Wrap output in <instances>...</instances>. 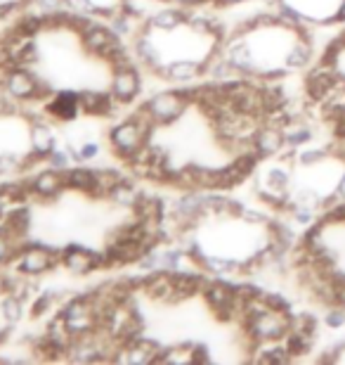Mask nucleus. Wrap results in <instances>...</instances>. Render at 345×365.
Masks as SVG:
<instances>
[{
  "instance_id": "obj_1",
  "label": "nucleus",
  "mask_w": 345,
  "mask_h": 365,
  "mask_svg": "<svg viewBox=\"0 0 345 365\" xmlns=\"http://www.w3.org/2000/svg\"><path fill=\"white\" fill-rule=\"evenodd\" d=\"M293 313V311H291ZM291 313L265 309L255 316L246 318L239 323V330L244 334L246 346L255 351L260 344H270V341H284L286 334L291 332Z\"/></svg>"
},
{
  "instance_id": "obj_16",
  "label": "nucleus",
  "mask_w": 345,
  "mask_h": 365,
  "mask_svg": "<svg viewBox=\"0 0 345 365\" xmlns=\"http://www.w3.org/2000/svg\"><path fill=\"white\" fill-rule=\"evenodd\" d=\"M133 214L149 223H161V221H166V216H168L166 202L156 195H147V192H139L137 204L133 207Z\"/></svg>"
},
{
  "instance_id": "obj_34",
  "label": "nucleus",
  "mask_w": 345,
  "mask_h": 365,
  "mask_svg": "<svg viewBox=\"0 0 345 365\" xmlns=\"http://www.w3.org/2000/svg\"><path fill=\"white\" fill-rule=\"evenodd\" d=\"M53 302H55V294L53 292H43V294L36 299L33 302V306H31V316L33 318H41L43 313H46L50 306H53Z\"/></svg>"
},
{
  "instance_id": "obj_43",
  "label": "nucleus",
  "mask_w": 345,
  "mask_h": 365,
  "mask_svg": "<svg viewBox=\"0 0 345 365\" xmlns=\"http://www.w3.org/2000/svg\"><path fill=\"white\" fill-rule=\"evenodd\" d=\"M239 3H246V0H213V5H218V7H230V5H239Z\"/></svg>"
},
{
  "instance_id": "obj_35",
  "label": "nucleus",
  "mask_w": 345,
  "mask_h": 365,
  "mask_svg": "<svg viewBox=\"0 0 345 365\" xmlns=\"http://www.w3.org/2000/svg\"><path fill=\"white\" fill-rule=\"evenodd\" d=\"M14 259V247H12V237L5 235V232H0V266L10 264Z\"/></svg>"
},
{
  "instance_id": "obj_26",
  "label": "nucleus",
  "mask_w": 345,
  "mask_h": 365,
  "mask_svg": "<svg viewBox=\"0 0 345 365\" xmlns=\"http://www.w3.org/2000/svg\"><path fill=\"white\" fill-rule=\"evenodd\" d=\"M317 330H319V320L314 313H310V311L291 313V332H303V334L317 337Z\"/></svg>"
},
{
  "instance_id": "obj_22",
  "label": "nucleus",
  "mask_w": 345,
  "mask_h": 365,
  "mask_svg": "<svg viewBox=\"0 0 345 365\" xmlns=\"http://www.w3.org/2000/svg\"><path fill=\"white\" fill-rule=\"evenodd\" d=\"M284 138H286V148L300 150V148H305V145L312 143L314 130L307 126V123L296 121V123H291L289 128H284Z\"/></svg>"
},
{
  "instance_id": "obj_19",
  "label": "nucleus",
  "mask_w": 345,
  "mask_h": 365,
  "mask_svg": "<svg viewBox=\"0 0 345 365\" xmlns=\"http://www.w3.org/2000/svg\"><path fill=\"white\" fill-rule=\"evenodd\" d=\"M3 223H5L7 235L10 237H26L28 228H31V214H28V209L14 204V209H10L5 214Z\"/></svg>"
},
{
  "instance_id": "obj_7",
  "label": "nucleus",
  "mask_w": 345,
  "mask_h": 365,
  "mask_svg": "<svg viewBox=\"0 0 345 365\" xmlns=\"http://www.w3.org/2000/svg\"><path fill=\"white\" fill-rule=\"evenodd\" d=\"M286 148V138H284V130L272 126V123H265L258 128V133L253 138V150L258 152L262 159H275L284 152Z\"/></svg>"
},
{
  "instance_id": "obj_27",
  "label": "nucleus",
  "mask_w": 345,
  "mask_h": 365,
  "mask_svg": "<svg viewBox=\"0 0 345 365\" xmlns=\"http://www.w3.org/2000/svg\"><path fill=\"white\" fill-rule=\"evenodd\" d=\"M329 157H331V148H300L296 162L300 166H307V169H310V166L327 162Z\"/></svg>"
},
{
  "instance_id": "obj_23",
  "label": "nucleus",
  "mask_w": 345,
  "mask_h": 365,
  "mask_svg": "<svg viewBox=\"0 0 345 365\" xmlns=\"http://www.w3.org/2000/svg\"><path fill=\"white\" fill-rule=\"evenodd\" d=\"M284 346H286V351L293 356V361L303 359V356H307L312 351L314 337L312 334H303V332H289L284 337Z\"/></svg>"
},
{
  "instance_id": "obj_17",
  "label": "nucleus",
  "mask_w": 345,
  "mask_h": 365,
  "mask_svg": "<svg viewBox=\"0 0 345 365\" xmlns=\"http://www.w3.org/2000/svg\"><path fill=\"white\" fill-rule=\"evenodd\" d=\"M189 19V10L187 7H166V10H159L154 17L147 21L149 29H156V31H175V29L185 26Z\"/></svg>"
},
{
  "instance_id": "obj_20",
  "label": "nucleus",
  "mask_w": 345,
  "mask_h": 365,
  "mask_svg": "<svg viewBox=\"0 0 345 365\" xmlns=\"http://www.w3.org/2000/svg\"><path fill=\"white\" fill-rule=\"evenodd\" d=\"M201 271H206L211 277H227V275H239L241 271V261L237 259H225V257H216V254H208L201 264Z\"/></svg>"
},
{
  "instance_id": "obj_38",
  "label": "nucleus",
  "mask_w": 345,
  "mask_h": 365,
  "mask_svg": "<svg viewBox=\"0 0 345 365\" xmlns=\"http://www.w3.org/2000/svg\"><path fill=\"white\" fill-rule=\"evenodd\" d=\"M211 356H208V351H206V346L203 344H194L192 346V361L194 363H203V361H208Z\"/></svg>"
},
{
  "instance_id": "obj_14",
  "label": "nucleus",
  "mask_w": 345,
  "mask_h": 365,
  "mask_svg": "<svg viewBox=\"0 0 345 365\" xmlns=\"http://www.w3.org/2000/svg\"><path fill=\"white\" fill-rule=\"evenodd\" d=\"M312 62H314L312 41L296 38V36H293V43L284 53V67L289 71H307L312 67Z\"/></svg>"
},
{
  "instance_id": "obj_29",
  "label": "nucleus",
  "mask_w": 345,
  "mask_h": 365,
  "mask_svg": "<svg viewBox=\"0 0 345 365\" xmlns=\"http://www.w3.org/2000/svg\"><path fill=\"white\" fill-rule=\"evenodd\" d=\"M21 304L24 302H19L17 297H12V294H7L3 299V318L7 320V325H12V323H17V320L21 318Z\"/></svg>"
},
{
  "instance_id": "obj_33",
  "label": "nucleus",
  "mask_w": 345,
  "mask_h": 365,
  "mask_svg": "<svg viewBox=\"0 0 345 365\" xmlns=\"http://www.w3.org/2000/svg\"><path fill=\"white\" fill-rule=\"evenodd\" d=\"M265 302L270 309H275V311H284V313H291V302L286 299L284 294H279V292H265Z\"/></svg>"
},
{
  "instance_id": "obj_37",
  "label": "nucleus",
  "mask_w": 345,
  "mask_h": 365,
  "mask_svg": "<svg viewBox=\"0 0 345 365\" xmlns=\"http://www.w3.org/2000/svg\"><path fill=\"white\" fill-rule=\"evenodd\" d=\"M48 164L53 166V169H67L69 166V152H60V150H53L48 155Z\"/></svg>"
},
{
  "instance_id": "obj_28",
  "label": "nucleus",
  "mask_w": 345,
  "mask_h": 365,
  "mask_svg": "<svg viewBox=\"0 0 345 365\" xmlns=\"http://www.w3.org/2000/svg\"><path fill=\"white\" fill-rule=\"evenodd\" d=\"M133 14L128 12H121V14H114V17H109V29L116 34V36H130L133 34Z\"/></svg>"
},
{
  "instance_id": "obj_11",
  "label": "nucleus",
  "mask_w": 345,
  "mask_h": 365,
  "mask_svg": "<svg viewBox=\"0 0 345 365\" xmlns=\"http://www.w3.org/2000/svg\"><path fill=\"white\" fill-rule=\"evenodd\" d=\"M80 41H83V48L87 50V53L97 55V57L105 60L109 50L121 43V36H116L112 29H107V26H102V24H95L90 31L80 36Z\"/></svg>"
},
{
  "instance_id": "obj_3",
  "label": "nucleus",
  "mask_w": 345,
  "mask_h": 365,
  "mask_svg": "<svg viewBox=\"0 0 345 365\" xmlns=\"http://www.w3.org/2000/svg\"><path fill=\"white\" fill-rule=\"evenodd\" d=\"M144 105L154 114V119L159 121V126H171V123L180 121L182 116H185L189 102L182 98L178 91H164V93L152 95Z\"/></svg>"
},
{
  "instance_id": "obj_31",
  "label": "nucleus",
  "mask_w": 345,
  "mask_h": 365,
  "mask_svg": "<svg viewBox=\"0 0 345 365\" xmlns=\"http://www.w3.org/2000/svg\"><path fill=\"white\" fill-rule=\"evenodd\" d=\"M239 221H244L248 225H260V228H265V225L272 221V216L265 214V211L260 209H251V207H244V211H241Z\"/></svg>"
},
{
  "instance_id": "obj_41",
  "label": "nucleus",
  "mask_w": 345,
  "mask_h": 365,
  "mask_svg": "<svg viewBox=\"0 0 345 365\" xmlns=\"http://www.w3.org/2000/svg\"><path fill=\"white\" fill-rule=\"evenodd\" d=\"M336 200L339 202H345V171H343V176L339 178V182H336V187H334V192H331Z\"/></svg>"
},
{
  "instance_id": "obj_15",
  "label": "nucleus",
  "mask_w": 345,
  "mask_h": 365,
  "mask_svg": "<svg viewBox=\"0 0 345 365\" xmlns=\"http://www.w3.org/2000/svg\"><path fill=\"white\" fill-rule=\"evenodd\" d=\"M78 98H80V109L87 112V114H95V116L112 114L116 109V105H121V102L112 95V91H109V93L83 91V93H78Z\"/></svg>"
},
{
  "instance_id": "obj_2",
  "label": "nucleus",
  "mask_w": 345,
  "mask_h": 365,
  "mask_svg": "<svg viewBox=\"0 0 345 365\" xmlns=\"http://www.w3.org/2000/svg\"><path fill=\"white\" fill-rule=\"evenodd\" d=\"M203 302L211 313L223 323L234 320V299H237V282H227L225 277H211L208 284L201 292Z\"/></svg>"
},
{
  "instance_id": "obj_24",
  "label": "nucleus",
  "mask_w": 345,
  "mask_h": 365,
  "mask_svg": "<svg viewBox=\"0 0 345 365\" xmlns=\"http://www.w3.org/2000/svg\"><path fill=\"white\" fill-rule=\"evenodd\" d=\"M31 145H33V152L38 155H50L55 150V135L50 130V123H38V126L31 128Z\"/></svg>"
},
{
  "instance_id": "obj_30",
  "label": "nucleus",
  "mask_w": 345,
  "mask_h": 365,
  "mask_svg": "<svg viewBox=\"0 0 345 365\" xmlns=\"http://www.w3.org/2000/svg\"><path fill=\"white\" fill-rule=\"evenodd\" d=\"M324 325L329 330H341L345 327V306H327V313H324Z\"/></svg>"
},
{
  "instance_id": "obj_9",
  "label": "nucleus",
  "mask_w": 345,
  "mask_h": 365,
  "mask_svg": "<svg viewBox=\"0 0 345 365\" xmlns=\"http://www.w3.org/2000/svg\"><path fill=\"white\" fill-rule=\"evenodd\" d=\"M144 294L154 299L159 304H173L175 297V282H173V271H166V268H159V271L147 273L144 280Z\"/></svg>"
},
{
  "instance_id": "obj_21",
  "label": "nucleus",
  "mask_w": 345,
  "mask_h": 365,
  "mask_svg": "<svg viewBox=\"0 0 345 365\" xmlns=\"http://www.w3.org/2000/svg\"><path fill=\"white\" fill-rule=\"evenodd\" d=\"M137 197H139V190L133 185V180L126 178L121 180L119 185H114L112 190H109V197L107 200L116 204V207H126V209H133L137 204Z\"/></svg>"
},
{
  "instance_id": "obj_32",
  "label": "nucleus",
  "mask_w": 345,
  "mask_h": 365,
  "mask_svg": "<svg viewBox=\"0 0 345 365\" xmlns=\"http://www.w3.org/2000/svg\"><path fill=\"white\" fill-rule=\"evenodd\" d=\"M291 218L296 221L298 225H303V228H307V225H312L314 221L319 218V211H314L310 207H300V204H296V209L291 211Z\"/></svg>"
},
{
  "instance_id": "obj_40",
  "label": "nucleus",
  "mask_w": 345,
  "mask_h": 365,
  "mask_svg": "<svg viewBox=\"0 0 345 365\" xmlns=\"http://www.w3.org/2000/svg\"><path fill=\"white\" fill-rule=\"evenodd\" d=\"M97 152H100L97 145L87 143V145H83V148H80V159H92V157H97Z\"/></svg>"
},
{
  "instance_id": "obj_8",
  "label": "nucleus",
  "mask_w": 345,
  "mask_h": 365,
  "mask_svg": "<svg viewBox=\"0 0 345 365\" xmlns=\"http://www.w3.org/2000/svg\"><path fill=\"white\" fill-rule=\"evenodd\" d=\"M64 190H67V178H64V173H60V169L43 171L36 178H31V192L38 200L46 202L60 200Z\"/></svg>"
},
{
  "instance_id": "obj_10",
  "label": "nucleus",
  "mask_w": 345,
  "mask_h": 365,
  "mask_svg": "<svg viewBox=\"0 0 345 365\" xmlns=\"http://www.w3.org/2000/svg\"><path fill=\"white\" fill-rule=\"evenodd\" d=\"M139 88H142V81H139V71L135 67L119 69L112 74V95L121 102V105L133 102L139 95Z\"/></svg>"
},
{
  "instance_id": "obj_36",
  "label": "nucleus",
  "mask_w": 345,
  "mask_h": 365,
  "mask_svg": "<svg viewBox=\"0 0 345 365\" xmlns=\"http://www.w3.org/2000/svg\"><path fill=\"white\" fill-rule=\"evenodd\" d=\"M21 171V157L14 155H0V173H12V171Z\"/></svg>"
},
{
  "instance_id": "obj_6",
  "label": "nucleus",
  "mask_w": 345,
  "mask_h": 365,
  "mask_svg": "<svg viewBox=\"0 0 345 365\" xmlns=\"http://www.w3.org/2000/svg\"><path fill=\"white\" fill-rule=\"evenodd\" d=\"M62 264L69 268L71 273L85 275L97 268H105V252H90L80 245H71L62 250Z\"/></svg>"
},
{
  "instance_id": "obj_25",
  "label": "nucleus",
  "mask_w": 345,
  "mask_h": 365,
  "mask_svg": "<svg viewBox=\"0 0 345 365\" xmlns=\"http://www.w3.org/2000/svg\"><path fill=\"white\" fill-rule=\"evenodd\" d=\"M64 178H67V187L71 190H78V192H85L90 195L95 190V171L90 169H71L69 173H64Z\"/></svg>"
},
{
  "instance_id": "obj_13",
  "label": "nucleus",
  "mask_w": 345,
  "mask_h": 365,
  "mask_svg": "<svg viewBox=\"0 0 345 365\" xmlns=\"http://www.w3.org/2000/svg\"><path fill=\"white\" fill-rule=\"evenodd\" d=\"M149 34H152V29L147 24L137 31V36H135V55H137V60H139L142 67H147V69L154 71V74L159 76L161 69H164V62H161V55H159L156 46L152 43Z\"/></svg>"
},
{
  "instance_id": "obj_12",
  "label": "nucleus",
  "mask_w": 345,
  "mask_h": 365,
  "mask_svg": "<svg viewBox=\"0 0 345 365\" xmlns=\"http://www.w3.org/2000/svg\"><path fill=\"white\" fill-rule=\"evenodd\" d=\"M161 78L166 81H173V83H192L194 78L203 76V60H175V62H168L164 64L161 69Z\"/></svg>"
},
{
  "instance_id": "obj_18",
  "label": "nucleus",
  "mask_w": 345,
  "mask_h": 365,
  "mask_svg": "<svg viewBox=\"0 0 345 365\" xmlns=\"http://www.w3.org/2000/svg\"><path fill=\"white\" fill-rule=\"evenodd\" d=\"M83 112L80 109L78 93H60L57 98L48 105V114L57 121H71L76 119V114Z\"/></svg>"
},
{
  "instance_id": "obj_5",
  "label": "nucleus",
  "mask_w": 345,
  "mask_h": 365,
  "mask_svg": "<svg viewBox=\"0 0 345 365\" xmlns=\"http://www.w3.org/2000/svg\"><path fill=\"white\" fill-rule=\"evenodd\" d=\"M147 140H149V138H147L142 130H139L137 123L130 121V119L109 130V143H112V150H114V155L121 157V159H126V157L133 155V152H137Z\"/></svg>"
},
{
  "instance_id": "obj_4",
  "label": "nucleus",
  "mask_w": 345,
  "mask_h": 365,
  "mask_svg": "<svg viewBox=\"0 0 345 365\" xmlns=\"http://www.w3.org/2000/svg\"><path fill=\"white\" fill-rule=\"evenodd\" d=\"M57 264H62V250H50L46 245H31L17 257V266L21 268V273L26 275H41L55 268Z\"/></svg>"
},
{
  "instance_id": "obj_39",
  "label": "nucleus",
  "mask_w": 345,
  "mask_h": 365,
  "mask_svg": "<svg viewBox=\"0 0 345 365\" xmlns=\"http://www.w3.org/2000/svg\"><path fill=\"white\" fill-rule=\"evenodd\" d=\"M36 5H41L46 12H55V10H60V7H64V0H36Z\"/></svg>"
},
{
  "instance_id": "obj_42",
  "label": "nucleus",
  "mask_w": 345,
  "mask_h": 365,
  "mask_svg": "<svg viewBox=\"0 0 345 365\" xmlns=\"http://www.w3.org/2000/svg\"><path fill=\"white\" fill-rule=\"evenodd\" d=\"M331 21H336V24H345V0H339V7H336Z\"/></svg>"
}]
</instances>
